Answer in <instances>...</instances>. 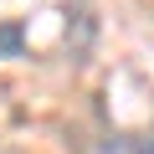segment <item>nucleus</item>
Listing matches in <instances>:
<instances>
[{"label": "nucleus", "instance_id": "1", "mask_svg": "<svg viewBox=\"0 0 154 154\" xmlns=\"http://www.w3.org/2000/svg\"><path fill=\"white\" fill-rule=\"evenodd\" d=\"M93 41H98V16L88 11V0H72L67 5V51H72V62H88Z\"/></svg>", "mask_w": 154, "mask_h": 154}, {"label": "nucleus", "instance_id": "2", "mask_svg": "<svg viewBox=\"0 0 154 154\" xmlns=\"http://www.w3.org/2000/svg\"><path fill=\"white\" fill-rule=\"evenodd\" d=\"M0 57H26V26L21 21H5V26H0Z\"/></svg>", "mask_w": 154, "mask_h": 154}, {"label": "nucleus", "instance_id": "3", "mask_svg": "<svg viewBox=\"0 0 154 154\" xmlns=\"http://www.w3.org/2000/svg\"><path fill=\"white\" fill-rule=\"evenodd\" d=\"M103 149H108V154H154V139H128V134H113Z\"/></svg>", "mask_w": 154, "mask_h": 154}]
</instances>
